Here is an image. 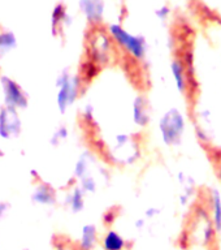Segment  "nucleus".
Masks as SVG:
<instances>
[{"label": "nucleus", "mask_w": 221, "mask_h": 250, "mask_svg": "<svg viewBox=\"0 0 221 250\" xmlns=\"http://www.w3.org/2000/svg\"><path fill=\"white\" fill-rule=\"evenodd\" d=\"M56 250H66V248L64 245H59L58 248H56Z\"/></svg>", "instance_id": "obj_22"}, {"label": "nucleus", "mask_w": 221, "mask_h": 250, "mask_svg": "<svg viewBox=\"0 0 221 250\" xmlns=\"http://www.w3.org/2000/svg\"><path fill=\"white\" fill-rule=\"evenodd\" d=\"M81 188L85 193H93V191H95L97 183H95V180L93 177H85V179H82Z\"/></svg>", "instance_id": "obj_17"}, {"label": "nucleus", "mask_w": 221, "mask_h": 250, "mask_svg": "<svg viewBox=\"0 0 221 250\" xmlns=\"http://www.w3.org/2000/svg\"><path fill=\"white\" fill-rule=\"evenodd\" d=\"M16 46V38L12 33H0V55L5 54Z\"/></svg>", "instance_id": "obj_15"}, {"label": "nucleus", "mask_w": 221, "mask_h": 250, "mask_svg": "<svg viewBox=\"0 0 221 250\" xmlns=\"http://www.w3.org/2000/svg\"><path fill=\"white\" fill-rule=\"evenodd\" d=\"M58 105L61 112H65L77 98L78 87H80V80L78 77H72L69 74H61L58 80Z\"/></svg>", "instance_id": "obj_3"}, {"label": "nucleus", "mask_w": 221, "mask_h": 250, "mask_svg": "<svg viewBox=\"0 0 221 250\" xmlns=\"http://www.w3.org/2000/svg\"><path fill=\"white\" fill-rule=\"evenodd\" d=\"M83 15L90 22H99L104 12V1L103 0H80Z\"/></svg>", "instance_id": "obj_8"}, {"label": "nucleus", "mask_w": 221, "mask_h": 250, "mask_svg": "<svg viewBox=\"0 0 221 250\" xmlns=\"http://www.w3.org/2000/svg\"><path fill=\"white\" fill-rule=\"evenodd\" d=\"M133 121L141 128L146 126L148 123V113H147V104L143 97H137L132 107Z\"/></svg>", "instance_id": "obj_10"}, {"label": "nucleus", "mask_w": 221, "mask_h": 250, "mask_svg": "<svg viewBox=\"0 0 221 250\" xmlns=\"http://www.w3.org/2000/svg\"><path fill=\"white\" fill-rule=\"evenodd\" d=\"M100 245L103 250H126L128 249V240L120 232L109 228L101 236Z\"/></svg>", "instance_id": "obj_7"}, {"label": "nucleus", "mask_w": 221, "mask_h": 250, "mask_svg": "<svg viewBox=\"0 0 221 250\" xmlns=\"http://www.w3.org/2000/svg\"><path fill=\"white\" fill-rule=\"evenodd\" d=\"M98 244V229L94 224H86L82 227L80 237V249L93 250Z\"/></svg>", "instance_id": "obj_9"}, {"label": "nucleus", "mask_w": 221, "mask_h": 250, "mask_svg": "<svg viewBox=\"0 0 221 250\" xmlns=\"http://www.w3.org/2000/svg\"><path fill=\"white\" fill-rule=\"evenodd\" d=\"M4 89V97H5V103L8 107L16 108V107H25L26 105V97L20 89V86L13 82L9 78L4 77L1 80Z\"/></svg>", "instance_id": "obj_6"}, {"label": "nucleus", "mask_w": 221, "mask_h": 250, "mask_svg": "<svg viewBox=\"0 0 221 250\" xmlns=\"http://www.w3.org/2000/svg\"><path fill=\"white\" fill-rule=\"evenodd\" d=\"M86 172H87V162L86 159L82 156L81 159L78 160L77 164H76V169H74V173L77 176L78 179H85Z\"/></svg>", "instance_id": "obj_16"}, {"label": "nucleus", "mask_w": 221, "mask_h": 250, "mask_svg": "<svg viewBox=\"0 0 221 250\" xmlns=\"http://www.w3.org/2000/svg\"><path fill=\"white\" fill-rule=\"evenodd\" d=\"M85 191L82 190V188H76L68 198V203L70 205V208L73 212H80V211L83 210V206H85Z\"/></svg>", "instance_id": "obj_13"}, {"label": "nucleus", "mask_w": 221, "mask_h": 250, "mask_svg": "<svg viewBox=\"0 0 221 250\" xmlns=\"http://www.w3.org/2000/svg\"><path fill=\"white\" fill-rule=\"evenodd\" d=\"M144 224H146V220H144V219H137L136 223H134V226H136L137 229H143Z\"/></svg>", "instance_id": "obj_21"}, {"label": "nucleus", "mask_w": 221, "mask_h": 250, "mask_svg": "<svg viewBox=\"0 0 221 250\" xmlns=\"http://www.w3.org/2000/svg\"><path fill=\"white\" fill-rule=\"evenodd\" d=\"M20 132V120L15 108L7 107L0 112V136L3 138L16 136Z\"/></svg>", "instance_id": "obj_5"}, {"label": "nucleus", "mask_w": 221, "mask_h": 250, "mask_svg": "<svg viewBox=\"0 0 221 250\" xmlns=\"http://www.w3.org/2000/svg\"><path fill=\"white\" fill-rule=\"evenodd\" d=\"M160 134L164 144L168 146L176 145L182 136L185 129V120L179 111H169L163 116L159 124Z\"/></svg>", "instance_id": "obj_2"}, {"label": "nucleus", "mask_w": 221, "mask_h": 250, "mask_svg": "<svg viewBox=\"0 0 221 250\" xmlns=\"http://www.w3.org/2000/svg\"><path fill=\"white\" fill-rule=\"evenodd\" d=\"M115 219H116V214H115L113 211H108V212H105L104 214V223L105 224H108V226H112V223L115 222Z\"/></svg>", "instance_id": "obj_19"}, {"label": "nucleus", "mask_w": 221, "mask_h": 250, "mask_svg": "<svg viewBox=\"0 0 221 250\" xmlns=\"http://www.w3.org/2000/svg\"><path fill=\"white\" fill-rule=\"evenodd\" d=\"M211 208H212V219L211 222L214 224L216 232H221V195L218 190H214L211 195Z\"/></svg>", "instance_id": "obj_11"}, {"label": "nucleus", "mask_w": 221, "mask_h": 250, "mask_svg": "<svg viewBox=\"0 0 221 250\" xmlns=\"http://www.w3.org/2000/svg\"><path fill=\"white\" fill-rule=\"evenodd\" d=\"M109 35L112 37V39L122 48V50L132 56L136 60H142L146 56L147 52V47H146V41L143 37L141 35H134L132 33H129L128 30H125L124 27L120 25L113 23L108 29Z\"/></svg>", "instance_id": "obj_1"}, {"label": "nucleus", "mask_w": 221, "mask_h": 250, "mask_svg": "<svg viewBox=\"0 0 221 250\" xmlns=\"http://www.w3.org/2000/svg\"><path fill=\"white\" fill-rule=\"evenodd\" d=\"M144 214H146V218H148V219H154L156 216V215L159 214V211L156 210V208H154V207H151V208H147V210H146V212H144Z\"/></svg>", "instance_id": "obj_20"}, {"label": "nucleus", "mask_w": 221, "mask_h": 250, "mask_svg": "<svg viewBox=\"0 0 221 250\" xmlns=\"http://www.w3.org/2000/svg\"><path fill=\"white\" fill-rule=\"evenodd\" d=\"M169 13H171V9H169V7H167V5L160 7L159 9H156L155 12V15L158 16V19H160L161 21H165L168 16H169Z\"/></svg>", "instance_id": "obj_18"}, {"label": "nucleus", "mask_w": 221, "mask_h": 250, "mask_svg": "<svg viewBox=\"0 0 221 250\" xmlns=\"http://www.w3.org/2000/svg\"><path fill=\"white\" fill-rule=\"evenodd\" d=\"M35 202L42 203V205H52L55 202L54 191L51 190L50 187H38L35 189V193L33 195Z\"/></svg>", "instance_id": "obj_12"}, {"label": "nucleus", "mask_w": 221, "mask_h": 250, "mask_svg": "<svg viewBox=\"0 0 221 250\" xmlns=\"http://www.w3.org/2000/svg\"><path fill=\"white\" fill-rule=\"evenodd\" d=\"M66 20H68V15L65 12V7L62 4H58L52 12V30L55 34L58 33V29L65 22Z\"/></svg>", "instance_id": "obj_14"}, {"label": "nucleus", "mask_w": 221, "mask_h": 250, "mask_svg": "<svg viewBox=\"0 0 221 250\" xmlns=\"http://www.w3.org/2000/svg\"><path fill=\"white\" fill-rule=\"evenodd\" d=\"M171 72L177 90L181 93V95H187L191 82L189 76V66L185 64L182 59H175L171 62Z\"/></svg>", "instance_id": "obj_4"}]
</instances>
